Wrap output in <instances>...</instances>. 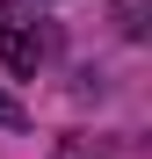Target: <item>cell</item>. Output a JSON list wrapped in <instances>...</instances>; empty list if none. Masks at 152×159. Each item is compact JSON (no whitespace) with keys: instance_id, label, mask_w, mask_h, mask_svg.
Returning <instances> with one entry per match:
<instances>
[{"instance_id":"7a4b0ae2","label":"cell","mask_w":152,"mask_h":159,"mask_svg":"<svg viewBox=\"0 0 152 159\" xmlns=\"http://www.w3.org/2000/svg\"><path fill=\"white\" fill-rule=\"evenodd\" d=\"M0 123H7V130H22V101H15V94H0Z\"/></svg>"},{"instance_id":"6da1fadb","label":"cell","mask_w":152,"mask_h":159,"mask_svg":"<svg viewBox=\"0 0 152 159\" xmlns=\"http://www.w3.org/2000/svg\"><path fill=\"white\" fill-rule=\"evenodd\" d=\"M0 58H7V72H36L51 58V36L29 0H0Z\"/></svg>"}]
</instances>
